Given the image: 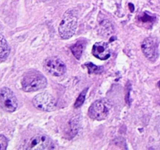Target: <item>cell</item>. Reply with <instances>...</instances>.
<instances>
[{
    "mask_svg": "<svg viewBox=\"0 0 160 150\" xmlns=\"http://www.w3.org/2000/svg\"><path fill=\"white\" fill-rule=\"evenodd\" d=\"M21 85L24 92H36L46 87L47 80L40 72L31 70L23 75L21 81Z\"/></svg>",
    "mask_w": 160,
    "mask_h": 150,
    "instance_id": "cell-1",
    "label": "cell"
},
{
    "mask_svg": "<svg viewBox=\"0 0 160 150\" xmlns=\"http://www.w3.org/2000/svg\"><path fill=\"white\" fill-rule=\"evenodd\" d=\"M78 28V17L72 10L65 12L59 27V33L62 39L70 38Z\"/></svg>",
    "mask_w": 160,
    "mask_h": 150,
    "instance_id": "cell-2",
    "label": "cell"
},
{
    "mask_svg": "<svg viewBox=\"0 0 160 150\" xmlns=\"http://www.w3.org/2000/svg\"><path fill=\"white\" fill-rule=\"evenodd\" d=\"M112 104L107 98H102L94 102L88 110V116L93 120H102L107 118L112 110Z\"/></svg>",
    "mask_w": 160,
    "mask_h": 150,
    "instance_id": "cell-3",
    "label": "cell"
},
{
    "mask_svg": "<svg viewBox=\"0 0 160 150\" xmlns=\"http://www.w3.org/2000/svg\"><path fill=\"white\" fill-rule=\"evenodd\" d=\"M32 102L37 109L47 112L55 110L57 106L56 98L48 92H42L34 96Z\"/></svg>",
    "mask_w": 160,
    "mask_h": 150,
    "instance_id": "cell-4",
    "label": "cell"
},
{
    "mask_svg": "<svg viewBox=\"0 0 160 150\" xmlns=\"http://www.w3.org/2000/svg\"><path fill=\"white\" fill-rule=\"evenodd\" d=\"M0 106L9 112H14L18 107L17 97L9 88L4 87L0 89Z\"/></svg>",
    "mask_w": 160,
    "mask_h": 150,
    "instance_id": "cell-5",
    "label": "cell"
},
{
    "mask_svg": "<svg viewBox=\"0 0 160 150\" xmlns=\"http://www.w3.org/2000/svg\"><path fill=\"white\" fill-rule=\"evenodd\" d=\"M52 141L45 134H38L31 138L28 143L26 149L28 150H48L54 149Z\"/></svg>",
    "mask_w": 160,
    "mask_h": 150,
    "instance_id": "cell-6",
    "label": "cell"
},
{
    "mask_svg": "<svg viewBox=\"0 0 160 150\" xmlns=\"http://www.w3.org/2000/svg\"><path fill=\"white\" fill-rule=\"evenodd\" d=\"M44 67L48 73L56 77L62 76L67 71V67L63 61L56 56L45 59L44 62Z\"/></svg>",
    "mask_w": 160,
    "mask_h": 150,
    "instance_id": "cell-7",
    "label": "cell"
},
{
    "mask_svg": "<svg viewBox=\"0 0 160 150\" xmlns=\"http://www.w3.org/2000/svg\"><path fill=\"white\" fill-rule=\"evenodd\" d=\"M142 49L147 59L152 62L156 60L159 56V52H158V45L156 39L152 38H145L142 42Z\"/></svg>",
    "mask_w": 160,
    "mask_h": 150,
    "instance_id": "cell-8",
    "label": "cell"
},
{
    "mask_svg": "<svg viewBox=\"0 0 160 150\" xmlns=\"http://www.w3.org/2000/svg\"><path fill=\"white\" fill-rule=\"evenodd\" d=\"M92 54L101 60L108 59L111 56V51L106 42H96L92 48Z\"/></svg>",
    "mask_w": 160,
    "mask_h": 150,
    "instance_id": "cell-9",
    "label": "cell"
},
{
    "mask_svg": "<svg viewBox=\"0 0 160 150\" xmlns=\"http://www.w3.org/2000/svg\"><path fill=\"white\" fill-rule=\"evenodd\" d=\"M86 42L84 40H79L73 44L72 46H70V51L72 52L73 55L77 59H81V56H82L83 51H84V48H85Z\"/></svg>",
    "mask_w": 160,
    "mask_h": 150,
    "instance_id": "cell-10",
    "label": "cell"
},
{
    "mask_svg": "<svg viewBox=\"0 0 160 150\" xmlns=\"http://www.w3.org/2000/svg\"><path fill=\"white\" fill-rule=\"evenodd\" d=\"M10 52V48L2 34H0V60L3 61L7 59Z\"/></svg>",
    "mask_w": 160,
    "mask_h": 150,
    "instance_id": "cell-11",
    "label": "cell"
},
{
    "mask_svg": "<svg viewBox=\"0 0 160 150\" xmlns=\"http://www.w3.org/2000/svg\"><path fill=\"white\" fill-rule=\"evenodd\" d=\"M85 66L88 69L89 73H101L103 71L102 67H98L92 62H86Z\"/></svg>",
    "mask_w": 160,
    "mask_h": 150,
    "instance_id": "cell-12",
    "label": "cell"
},
{
    "mask_svg": "<svg viewBox=\"0 0 160 150\" xmlns=\"http://www.w3.org/2000/svg\"><path fill=\"white\" fill-rule=\"evenodd\" d=\"M87 92H88V88H85L81 94H80L79 96L78 97V98H77L76 102H75L74 103V108H79L82 106L83 103H84V101H85Z\"/></svg>",
    "mask_w": 160,
    "mask_h": 150,
    "instance_id": "cell-13",
    "label": "cell"
},
{
    "mask_svg": "<svg viewBox=\"0 0 160 150\" xmlns=\"http://www.w3.org/2000/svg\"><path fill=\"white\" fill-rule=\"evenodd\" d=\"M70 124H71V132L73 133V135H75L76 133L78 132V128H79V119L78 117H74L70 121Z\"/></svg>",
    "mask_w": 160,
    "mask_h": 150,
    "instance_id": "cell-14",
    "label": "cell"
},
{
    "mask_svg": "<svg viewBox=\"0 0 160 150\" xmlns=\"http://www.w3.org/2000/svg\"><path fill=\"white\" fill-rule=\"evenodd\" d=\"M8 145V140L5 136L0 135V150H6Z\"/></svg>",
    "mask_w": 160,
    "mask_h": 150,
    "instance_id": "cell-15",
    "label": "cell"
}]
</instances>
